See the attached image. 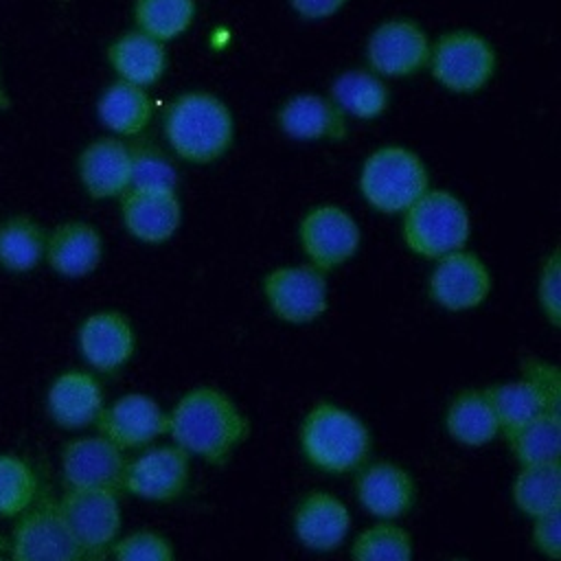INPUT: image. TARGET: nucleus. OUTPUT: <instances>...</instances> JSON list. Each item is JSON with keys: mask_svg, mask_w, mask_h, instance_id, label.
<instances>
[{"mask_svg": "<svg viewBox=\"0 0 561 561\" xmlns=\"http://www.w3.org/2000/svg\"><path fill=\"white\" fill-rule=\"evenodd\" d=\"M427 294L447 311H467L480 307L491 294V272L480 256L467 250H456L436 259Z\"/></svg>", "mask_w": 561, "mask_h": 561, "instance_id": "obj_14", "label": "nucleus"}, {"mask_svg": "<svg viewBox=\"0 0 561 561\" xmlns=\"http://www.w3.org/2000/svg\"><path fill=\"white\" fill-rule=\"evenodd\" d=\"M445 430L465 447L489 445L500 434L497 416L484 388H465L454 394L445 410Z\"/></svg>", "mask_w": 561, "mask_h": 561, "instance_id": "obj_25", "label": "nucleus"}, {"mask_svg": "<svg viewBox=\"0 0 561 561\" xmlns=\"http://www.w3.org/2000/svg\"><path fill=\"white\" fill-rule=\"evenodd\" d=\"M167 434L191 458L219 467L248 438L250 419L228 392L202 383L186 390L169 410Z\"/></svg>", "mask_w": 561, "mask_h": 561, "instance_id": "obj_1", "label": "nucleus"}, {"mask_svg": "<svg viewBox=\"0 0 561 561\" xmlns=\"http://www.w3.org/2000/svg\"><path fill=\"white\" fill-rule=\"evenodd\" d=\"M486 397L500 423V434H508L541 414H559L548 408L539 390L524 377L486 386Z\"/></svg>", "mask_w": 561, "mask_h": 561, "instance_id": "obj_28", "label": "nucleus"}, {"mask_svg": "<svg viewBox=\"0 0 561 561\" xmlns=\"http://www.w3.org/2000/svg\"><path fill=\"white\" fill-rule=\"evenodd\" d=\"M0 548H2V546H0Z\"/></svg>", "mask_w": 561, "mask_h": 561, "instance_id": "obj_45", "label": "nucleus"}, {"mask_svg": "<svg viewBox=\"0 0 561 561\" xmlns=\"http://www.w3.org/2000/svg\"><path fill=\"white\" fill-rule=\"evenodd\" d=\"M96 112L110 131L118 136H136L147 127L153 105L145 88L118 79L105 88L96 103Z\"/></svg>", "mask_w": 561, "mask_h": 561, "instance_id": "obj_26", "label": "nucleus"}, {"mask_svg": "<svg viewBox=\"0 0 561 561\" xmlns=\"http://www.w3.org/2000/svg\"><path fill=\"white\" fill-rule=\"evenodd\" d=\"M39 495V482L28 462L0 454V517H18Z\"/></svg>", "mask_w": 561, "mask_h": 561, "instance_id": "obj_34", "label": "nucleus"}, {"mask_svg": "<svg viewBox=\"0 0 561 561\" xmlns=\"http://www.w3.org/2000/svg\"><path fill=\"white\" fill-rule=\"evenodd\" d=\"M46 263L66 278L92 274L103 259L101 232L88 221H64L46 237Z\"/></svg>", "mask_w": 561, "mask_h": 561, "instance_id": "obj_22", "label": "nucleus"}, {"mask_svg": "<svg viewBox=\"0 0 561 561\" xmlns=\"http://www.w3.org/2000/svg\"><path fill=\"white\" fill-rule=\"evenodd\" d=\"M278 125L296 140H342L346 136L344 112L331 99L318 94L287 99L278 112Z\"/></svg>", "mask_w": 561, "mask_h": 561, "instance_id": "obj_23", "label": "nucleus"}, {"mask_svg": "<svg viewBox=\"0 0 561 561\" xmlns=\"http://www.w3.org/2000/svg\"><path fill=\"white\" fill-rule=\"evenodd\" d=\"M61 517L85 559L112 550L123 526L118 493L110 489H66L57 500Z\"/></svg>", "mask_w": 561, "mask_h": 561, "instance_id": "obj_6", "label": "nucleus"}, {"mask_svg": "<svg viewBox=\"0 0 561 561\" xmlns=\"http://www.w3.org/2000/svg\"><path fill=\"white\" fill-rule=\"evenodd\" d=\"M511 495L519 513L530 519L561 508V465L519 467Z\"/></svg>", "mask_w": 561, "mask_h": 561, "instance_id": "obj_30", "label": "nucleus"}, {"mask_svg": "<svg viewBox=\"0 0 561 561\" xmlns=\"http://www.w3.org/2000/svg\"><path fill=\"white\" fill-rule=\"evenodd\" d=\"M524 379H528L539 394L543 397V401L548 403V408L552 412H559V403H561V377H559V368L546 359L539 357H528L522 362V375ZM561 414V412H559Z\"/></svg>", "mask_w": 561, "mask_h": 561, "instance_id": "obj_38", "label": "nucleus"}, {"mask_svg": "<svg viewBox=\"0 0 561 561\" xmlns=\"http://www.w3.org/2000/svg\"><path fill=\"white\" fill-rule=\"evenodd\" d=\"M46 232L28 215H11L0 221V267L13 274L35 270L46 254Z\"/></svg>", "mask_w": 561, "mask_h": 561, "instance_id": "obj_27", "label": "nucleus"}, {"mask_svg": "<svg viewBox=\"0 0 561 561\" xmlns=\"http://www.w3.org/2000/svg\"><path fill=\"white\" fill-rule=\"evenodd\" d=\"M107 61L121 81L145 88L162 77L167 68V53L162 42L136 28L123 33L107 46Z\"/></svg>", "mask_w": 561, "mask_h": 561, "instance_id": "obj_24", "label": "nucleus"}, {"mask_svg": "<svg viewBox=\"0 0 561 561\" xmlns=\"http://www.w3.org/2000/svg\"><path fill=\"white\" fill-rule=\"evenodd\" d=\"M289 2L296 9V13H300L302 18L320 20L340 11L346 0H289Z\"/></svg>", "mask_w": 561, "mask_h": 561, "instance_id": "obj_40", "label": "nucleus"}, {"mask_svg": "<svg viewBox=\"0 0 561 561\" xmlns=\"http://www.w3.org/2000/svg\"><path fill=\"white\" fill-rule=\"evenodd\" d=\"M0 561H11V559H7V557L0 552Z\"/></svg>", "mask_w": 561, "mask_h": 561, "instance_id": "obj_43", "label": "nucleus"}, {"mask_svg": "<svg viewBox=\"0 0 561 561\" xmlns=\"http://www.w3.org/2000/svg\"><path fill=\"white\" fill-rule=\"evenodd\" d=\"M99 434L118 449H145L167 434L169 412L145 392H129L103 405L96 423Z\"/></svg>", "mask_w": 561, "mask_h": 561, "instance_id": "obj_12", "label": "nucleus"}, {"mask_svg": "<svg viewBox=\"0 0 561 561\" xmlns=\"http://www.w3.org/2000/svg\"><path fill=\"white\" fill-rule=\"evenodd\" d=\"M537 300L539 309L552 327L561 322V270H559V252L554 250L541 265L537 280Z\"/></svg>", "mask_w": 561, "mask_h": 561, "instance_id": "obj_37", "label": "nucleus"}, {"mask_svg": "<svg viewBox=\"0 0 561 561\" xmlns=\"http://www.w3.org/2000/svg\"><path fill=\"white\" fill-rule=\"evenodd\" d=\"M11 107V96L7 94L4 81H2V66H0V110H9Z\"/></svg>", "mask_w": 561, "mask_h": 561, "instance_id": "obj_41", "label": "nucleus"}, {"mask_svg": "<svg viewBox=\"0 0 561 561\" xmlns=\"http://www.w3.org/2000/svg\"><path fill=\"white\" fill-rule=\"evenodd\" d=\"M61 476L68 489L123 491L127 458L105 436H79L68 440L59 454Z\"/></svg>", "mask_w": 561, "mask_h": 561, "instance_id": "obj_13", "label": "nucleus"}, {"mask_svg": "<svg viewBox=\"0 0 561 561\" xmlns=\"http://www.w3.org/2000/svg\"><path fill=\"white\" fill-rule=\"evenodd\" d=\"M77 344L81 357L96 373H116L136 353V333L127 316L121 311L103 309L90 313L79 331Z\"/></svg>", "mask_w": 561, "mask_h": 561, "instance_id": "obj_18", "label": "nucleus"}, {"mask_svg": "<svg viewBox=\"0 0 561 561\" xmlns=\"http://www.w3.org/2000/svg\"><path fill=\"white\" fill-rule=\"evenodd\" d=\"M114 561H175L173 543L156 530L140 528L118 537L112 546Z\"/></svg>", "mask_w": 561, "mask_h": 561, "instance_id": "obj_36", "label": "nucleus"}, {"mask_svg": "<svg viewBox=\"0 0 561 561\" xmlns=\"http://www.w3.org/2000/svg\"><path fill=\"white\" fill-rule=\"evenodd\" d=\"M351 524L348 506L324 489L307 491L291 513L294 537L313 552L337 550L346 541Z\"/></svg>", "mask_w": 561, "mask_h": 561, "instance_id": "obj_16", "label": "nucleus"}, {"mask_svg": "<svg viewBox=\"0 0 561 561\" xmlns=\"http://www.w3.org/2000/svg\"><path fill=\"white\" fill-rule=\"evenodd\" d=\"M188 480L191 456L178 445H158L127 460L123 491L149 502H173L184 495Z\"/></svg>", "mask_w": 561, "mask_h": 561, "instance_id": "obj_11", "label": "nucleus"}, {"mask_svg": "<svg viewBox=\"0 0 561 561\" xmlns=\"http://www.w3.org/2000/svg\"><path fill=\"white\" fill-rule=\"evenodd\" d=\"M373 70L386 77H408L421 70L430 59L425 31L412 20H388L379 24L366 46Z\"/></svg>", "mask_w": 561, "mask_h": 561, "instance_id": "obj_17", "label": "nucleus"}, {"mask_svg": "<svg viewBox=\"0 0 561 561\" xmlns=\"http://www.w3.org/2000/svg\"><path fill=\"white\" fill-rule=\"evenodd\" d=\"M164 136L180 158L208 164L221 158L232 142V114L208 92H186L169 105Z\"/></svg>", "mask_w": 561, "mask_h": 561, "instance_id": "obj_3", "label": "nucleus"}, {"mask_svg": "<svg viewBox=\"0 0 561 561\" xmlns=\"http://www.w3.org/2000/svg\"><path fill=\"white\" fill-rule=\"evenodd\" d=\"M559 511H550L546 515L535 517L533 519V530H530V539H533L535 550L541 557L550 559V561L561 559V517H559Z\"/></svg>", "mask_w": 561, "mask_h": 561, "instance_id": "obj_39", "label": "nucleus"}, {"mask_svg": "<svg viewBox=\"0 0 561 561\" xmlns=\"http://www.w3.org/2000/svg\"><path fill=\"white\" fill-rule=\"evenodd\" d=\"M83 561H103L101 557H90V559H83Z\"/></svg>", "mask_w": 561, "mask_h": 561, "instance_id": "obj_42", "label": "nucleus"}, {"mask_svg": "<svg viewBox=\"0 0 561 561\" xmlns=\"http://www.w3.org/2000/svg\"><path fill=\"white\" fill-rule=\"evenodd\" d=\"M449 561H467V559H449Z\"/></svg>", "mask_w": 561, "mask_h": 561, "instance_id": "obj_44", "label": "nucleus"}, {"mask_svg": "<svg viewBox=\"0 0 561 561\" xmlns=\"http://www.w3.org/2000/svg\"><path fill=\"white\" fill-rule=\"evenodd\" d=\"M412 535L394 522H375L351 543V561H412Z\"/></svg>", "mask_w": 561, "mask_h": 561, "instance_id": "obj_32", "label": "nucleus"}, {"mask_svg": "<svg viewBox=\"0 0 561 561\" xmlns=\"http://www.w3.org/2000/svg\"><path fill=\"white\" fill-rule=\"evenodd\" d=\"M504 436L519 467L559 465L561 414H541Z\"/></svg>", "mask_w": 561, "mask_h": 561, "instance_id": "obj_29", "label": "nucleus"}, {"mask_svg": "<svg viewBox=\"0 0 561 561\" xmlns=\"http://www.w3.org/2000/svg\"><path fill=\"white\" fill-rule=\"evenodd\" d=\"M298 443L311 467L335 476L355 473L373 451V434L366 423L333 401L311 405L300 423Z\"/></svg>", "mask_w": 561, "mask_h": 561, "instance_id": "obj_2", "label": "nucleus"}, {"mask_svg": "<svg viewBox=\"0 0 561 561\" xmlns=\"http://www.w3.org/2000/svg\"><path fill=\"white\" fill-rule=\"evenodd\" d=\"M403 213V241L419 256L440 259L462 250L469 239L467 206L449 191H425Z\"/></svg>", "mask_w": 561, "mask_h": 561, "instance_id": "obj_4", "label": "nucleus"}, {"mask_svg": "<svg viewBox=\"0 0 561 561\" xmlns=\"http://www.w3.org/2000/svg\"><path fill=\"white\" fill-rule=\"evenodd\" d=\"M178 173L169 158L149 142L129 147V188L175 191Z\"/></svg>", "mask_w": 561, "mask_h": 561, "instance_id": "obj_35", "label": "nucleus"}, {"mask_svg": "<svg viewBox=\"0 0 561 561\" xmlns=\"http://www.w3.org/2000/svg\"><path fill=\"white\" fill-rule=\"evenodd\" d=\"M298 237L309 265L324 274L344 265L362 241L357 221L344 208L331 204L311 208L300 221Z\"/></svg>", "mask_w": 561, "mask_h": 561, "instance_id": "obj_10", "label": "nucleus"}, {"mask_svg": "<svg viewBox=\"0 0 561 561\" xmlns=\"http://www.w3.org/2000/svg\"><path fill=\"white\" fill-rule=\"evenodd\" d=\"M46 403L50 419L64 430L94 425L105 405L99 379L85 370H68L55 377Z\"/></svg>", "mask_w": 561, "mask_h": 561, "instance_id": "obj_21", "label": "nucleus"}, {"mask_svg": "<svg viewBox=\"0 0 561 561\" xmlns=\"http://www.w3.org/2000/svg\"><path fill=\"white\" fill-rule=\"evenodd\" d=\"M359 188L364 199L379 213H403L427 191V171L414 151L381 147L366 158Z\"/></svg>", "mask_w": 561, "mask_h": 561, "instance_id": "obj_5", "label": "nucleus"}, {"mask_svg": "<svg viewBox=\"0 0 561 561\" xmlns=\"http://www.w3.org/2000/svg\"><path fill=\"white\" fill-rule=\"evenodd\" d=\"M77 171L92 199L118 197L129 188V147L112 136L96 138L79 153Z\"/></svg>", "mask_w": 561, "mask_h": 561, "instance_id": "obj_20", "label": "nucleus"}, {"mask_svg": "<svg viewBox=\"0 0 561 561\" xmlns=\"http://www.w3.org/2000/svg\"><path fill=\"white\" fill-rule=\"evenodd\" d=\"M331 101L357 118H375L388 107V88L381 79L364 70L342 72L331 85Z\"/></svg>", "mask_w": 561, "mask_h": 561, "instance_id": "obj_31", "label": "nucleus"}, {"mask_svg": "<svg viewBox=\"0 0 561 561\" xmlns=\"http://www.w3.org/2000/svg\"><path fill=\"white\" fill-rule=\"evenodd\" d=\"M195 18V0H136L134 20L145 35L167 42L182 35Z\"/></svg>", "mask_w": 561, "mask_h": 561, "instance_id": "obj_33", "label": "nucleus"}, {"mask_svg": "<svg viewBox=\"0 0 561 561\" xmlns=\"http://www.w3.org/2000/svg\"><path fill=\"white\" fill-rule=\"evenodd\" d=\"M57 500L39 497L18 515L11 537V561H83Z\"/></svg>", "mask_w": 561, "mask_h": 561, "instance_id": "obj_7", "label": "nucleus"}, {"mask_svg": "<svg viewBox=\"0 0 561 561\" xmlns=\"http://www.w3.org/2000/svg\"><path fill=\"white\" fill-rule=\"evenodd\" d=\"M121 217L127 232L138 241L162 243L180 228L182 208L175 191L127 188L121 202Z\"/></svg>", "mask_w": 561, "mask_h": 561, "instance_id": "obj_19", "label": "nucleus"}, {"mask_svg": "<svg viewBox=\"0 0 561 561\" xmlns=\"http://www.w3.org/2000/svg\"><path fill=\"white\" fill-rule=\"evenodd\" d=\"M416 480L399 462H364L355 471V497L359 506L383 522L405 517L416 504Z\"/></svg>", "mask_w": 561, "mask_h": 561, "instance_id": "obj_15", "label": "nucleus"}, {"mask_svg": "<svg viewBox=\"0 0 561 561\" xmlns=\"http://www.w3.org/2000/svg\"><path fill=\"white\" fill-rule=\"evenodd\" d=\"M430 68L434 79L451 92L480 90L495 70L491 44L473 31H449L430 48Z\"/></svg>", "mask_w": 561, "mask_h": 561, "instance_id": "obj_8", "label": "nucleus"}, {"mask_svg": "<svg viewBox=\"0 0 561 561\" xmlns=\"http://www.w3.org/2000/svg\"><path fill=\"white\" fill-rule=\"evenodd\" d=\"M272 313L289 324L316 322L329 305L327 274L313 265H285L261 280Z\"/></svg>", "mask_w": 561, "mask_h": 561, "instance_id": "obj_9", "label": "nucleus"}]
</instances>
